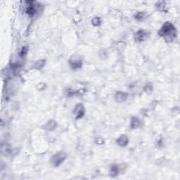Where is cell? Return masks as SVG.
I'll return each mask as SVG.
<instances>
[{"label":"cell","mask_w":180,"mask_h":180,"mask_svg":"<svg viewBox=\"0 0 180 180\" xmlns=\"http://www.w3.org/2000/svg\"><path fill=\"white\" fill-rule=\"evenodd\" d=\"M28 53V47L27 46H24V47L22 48L21 52H20V56H21V57H23V56H25L26 54Z\"/></svg>","instance_id":"cell-17"},{"label":"cell","mask_w":180,"mask_h":180,"mask_svg":"<svg viewBox=\"0 0 180 180\" xmlns=\"http://www.w3.org/2000/svg\"><path fill=\"white\" fill-rule=\"evenodd\" d=\"M127 96H128V94H127V93L118 92L115 95V100H116L117 102L121 103L125 102V101L127 99Z\"/></svg>","instance_id":"cell-6"},{"label":"cell","mask_w":180,"mask_h":180,"mask_svg":"<svg viewBox=\"0 0 180 180\" xmlns=\"http://www.w3.org/2000/svg\"><path fill=\"white\" fill-rule=\"evenodd\" d=\"M145 18V14L143 12H139L134 16V19L138 21H141Z\"/></svg>","instance_id":"cell-13"},{"label":"cell","mask_w":180,"mask_h":180,"mask_svg":"<svg viewBox=\"0 0 180 180\" xmlns=\"http://www.w3.org/2000/svg\"><path fill=\"white\" fill-rule=\"evenodd\" d=\"M110 173L111 175L113 177H116L117 175H118L119 173V167L117 165H113L111 166V170H110Z\"/></svg>","instance_id":"cell-11"},{"label":"cell","mask_w":180,"mask_h":180,"mask_svg":"<svg viewBox=\"0 0 180 180\" xmlns=\"http://www.w3.org/2000/svg\"><path fill=\"white\" fill-rule=\"evenodd\" d=\"M116 142L121 147H125L129 143V139L127 137V135L122 134L120 137H118V139H117Z\"/></svg>","instance_id":"cell-5"},{"label":"cell","mask_w":180,"mask_h":180,"mask_svg":"<svg viewBox=\"0 0 180 180\" xmlns=\"http://www.w3.org/2000/svg\"><path fill=\"white\" fill-rule=\"evenodd\" d=\"M25 3L28 4V7L26 9V13H27L28 16L32 17V16L35 15L36 11H37L35 6L32 4H33V1H25Z\"/></svg>","instance_id":"cell-7"},{"label":"cell","mask_w":180,"mask_h":180,"mask_svg":"<svg viewBox=\"0 0 180 180\" xmlns=\"http://www.w3.org/2000/svg\"><path fill=\"white\" fill-rule=\"evenodd\" d=\"M69 63L71 68H73V69H78V68H80L82 67V60L78 59V58H71L69 60Z\"/></svg>","instance_id":"cell-9"},{"label":"cell","mask_w":180,"mask_h":180,"mask_svg":"<svg viewBox=\"0 0 180 180\" xmlns=\"http://www.w3.org/2000/svg\"><path fill=\"white\" fill-rule=\"evenodd\" d=\"M72 113H73V115L75 117V119L78 120V119L82 118L84 116L85 109H84V107L82 104H78L75 107Z\"/></svg>","instance_id":"cell-3"},{"label":"cell","mask_w":180,"mask_h":180,"mask_svg":"<svg viewBox=\"0 0 180 180\" xmlns=\"http://www.w3.org/2000/svg\"><path fill=\"white\" fill-rule=\"evenodd\" d=\"M149 33L146 30H139L135 32L134 34V40L137 42H141L144 41L148 38Z\"/></svg>","instance_id":"cell-4"},{"label":"cell","mask_w":180,"mask_h":180,"mask_svg":"<svg viewBox=\"0 0 180 180\" xmlns=\"http://www.w3.org/2000/svg\"><path fill=\"white\" fill-rule=\"evenodd\" d=\"M143 90H144V91L146 93H151V92H152V90H153L152 84H151V83L146 84V86L144 87V88H143Z\"/></svg>","instance_id":"cell-15"},{"label":"cell","mask_w":180,"mask_h":180,"mask_svg":"<svg viewBox=\"0 0 180 180\" xmlns=\"http://www.w3.org/2000/svg\"><path fill=\"white\" fill-rule=\"evenodd\" d=\"M56 126H57V123H56V122H55V121L53 120H51L48 121V122L46 123L44 127L46 130L52 131L56 128Z\"/></svg>","instance_id":"cell-10"},{"label":"cell","mask_w":180,"mask_h":180,"mask_svg":"<svg viewBox=\"0 0 180 180\" xmlns=\"http://www.w3.org/2000/svg\"><path fill=\"white\" fill-rule=\"evenodd\" d=\"M92 23L94 26H99L102 24V20L99 17H95L92 19Z\"/></svg>","instance_id":"cell-14"},{"label":"cell","mask_w":180,"mask_h":180,"mask_svg":"<svg viewBox=\"0 0 180 180\" xmlns=\"http://www.w3.org/2000/svg\"><path fill=\"white\" fill-rule=\"evenodd\" d=\"M46 63V60L44 59H41V60H38L37 61L35 62V65H34V68L35 69H41L44 66V65Z\"/></svg>","instance_id":"cell-12"},{"label":"cell","mask_w":180,"mask_h":180,"mask_svg":"<svg viewBox=\"0 0 180 180\" xmlns=\"http://www.w3.org/2000/svg\"><path fill=\"white\" fill-rule=\"evenodd\" d=\"M141 126V122L137 117H132L131 118V122H130V127L131 129H138Z\"/></svg>","instance_id":"cell-8"},{"label":"cell","mask_w":180,"mask_h":180,"mask_svg":"<svg viewBox=\"0 0 180 180\" xmlns=\"http://www.w3.org/2000/svg\"><path fill=\"white\" fill-rule=\"evenodd\" d=\"M165 2H163V1H161V2H159L158 4H157V9L159 10V11H164L165 9Z\"/></svg>","instance_id":"cell-16"},{"label":"cell","mask_w":180,"mask_h":180,"mask_svg":"<svg viewBox=\"0 0 180 180\" xmlns=\"http://www.w3.org/2000/svg\"><path fill=\"white\" fill-rule=\"evenodd\" d=\"M66 153L64 152H58L54 154L51 159V163L54 167H58L63 163L65 160L66 159Z\"/></svg>","instance_id":"cell-2"},{"label":"cell","mask_w":180,"mask_h":180,"mask_svg":"<svg viewBox=\"0 0 180 180\" xmlns=\"http://www.w3.org/2000/svg\"><path fill=\"white\" fill-rule=\"evenodd\" d=\"M158 35L165 40H172L176 37V28L170 22H165L159 30Z\"/></svg>","instance_id":"cell-1"}]
</instances>
